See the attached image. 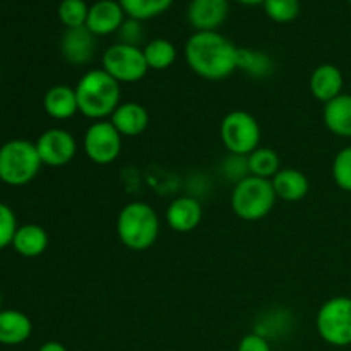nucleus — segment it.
Returning a JSON list of instances; mask_svg holds the SVG:
<instances>
[{"label": "nucleus", "instance_id": "obj_18", "mask_svg": "<svg viewBox=\"0 0 351 351\" xmlns=\"http://www.w3.org/2000/svg\"><path fill=\"white\" fill-rule=\"evenodd\" d=\"M271 184H273L276 197L287 202L302 201L311 191V182H308L307 175L297 168H281L271 178Z\"/></svg>", "mask_w": 351, "mask_h": 351}, {"label": "nucleus", "instance_id": "obj_14", "mask_svg": "<svg viewBox=\"0 0 351 351\" xmlns=\"http://www.w3.org/2000/svg\"><path fill=\"white\" fill-rule=\"evenodd\" d=\"M165 218H167V225L173 232H194L202 221V204L192 195H182L170 202Z\"/></svg>", "mask_w": 351, "mask_h": 351}, {"label": "nucleus", "instance_id": "obj_20", "mask_svg": "<svg viewBox=\"0 0 351 351\" xmlns=\"http://www.w3.org/2000/svg\"><path fill=\"white\" fill-rule=\"evenodd\" d=\"M322 119L329 132L338 137L351 139V95L341 93L338 98L326 103Z\"/></svg>", "mask_w": 351, "mask_h": 351}, {"label": "nucleus", "instance_id": "obj_9", "mask_svg": "<svg viewBox=\"0 0 351 351\" xmlns=\"http://www.w3.org/2000/svg\"><path fill=\"white\" fill-rule=\"evenodd\" d=\"M122 139L123 137L110 120H98L86 129L82 137V149L89 161L99 167H106L117 161L122 153Z\"/></svg>", "mask_w": 351, "mask_h": 351}, {"label": "nucleus", "instance_id": "obj_1", "mask_svg": "<svg viewBox=\"0 0 351 351\" xmlns=\"http://www.w3.org/2000/svg\"><path fill=\"white\" fill-rule=\"evenodd\" d=\"M239 48L218 31H195L184 47L191 71L206 81H223L237 71Z\"/></svg>", "mask_w": 351, "mask_h": 351}, {"label": "nucleus", "instance_id": "obj_30", "mask_svg": "<svg viewBox=\"0 0 351 351\" xmlns=\"http://www.w3.org/2000/svg\"><path fill=\"white\" fill-rule=\"evenodd\" d=\"M117 36H119V43L139 47L144 40L143 24H141V21L129 17V19L123 21V24L120 26V29L117 31Z\"/></svg>", "mask_w": 351, "mask_h": 351}, {"label": "nucleus", "instance_id": "obj_2", "mask_svg": "<svg viewBox=\"0 0 351 351\" xmlns=\"http://www.w3.org/2000/svg\"><path fill=\"white\" fill-rule=\"evenodd\" d=\"M79 113L93 122L108 120L122 103V84L103 69H89L74 86Z\"/></svg>", "mask_w": 351, "mask_h": 351}, {"label": "nucleus", "instance_id": "obj_12", "mask_svg": "<svg viewBox=\"0 0 351 351\" xmlns=\"http://www.w3.org/2000/svg\"><path fill=\"white\" fill-rule=\"evenodd\" d=\"M228 0H191L187 19L195 31H216L228 17Z\"/></svg>", "mask_w": 351, "mask_h": 351}, {"label": "nucleus", "instance_id": "obj_6", "mask_svg": "<svg viewBox=\"0 0 351 351\" xmlns=\"http://www.w3.org/2000/svg\"><path fill=\"white\" fill-rule=\"evenodd\" d=\"M219 137L230 154L247 158L259 147L261 125L252 113L245 110H233L221 120Z\"/></svg>", "mask_w": 351, "mask_h": 351}, {"label": "nucleus", "instance_id": "obj_35", "mask_svg": "<svg viewBox=\"0 0 351 351\" xmlns=\"http://www.w3.org/2000/svg\"><path fill=\"white\" fill-rule=\"evenodd\" d=\"M350 2H351V0H350Z\"/></svg>", "mask_w": 351, "mask_h": 351}, {"label": "nucleus", "instance_id": "obj_26", "mask_svg": "<svg viewBox=\"0 0 351 351\" xmlns=\"http://www.w3.org/2000/svg\"><path fill=\"white\" fill-rule=\"evenodd\" d=\"M88 12L89 7L86 5L84 0H62L58 7V17L67 29L86 26Z\"/></svg>", "mask_w": 351, "mask_h": 351}, {"label": "nucleus", "instance_id": "obj_17", "mask_svg": "<svg viewBox=\"0 0 351 351\" xmlns=\"http://www.w3.org/2000/svg\"><path fill=\"white\" fill-rule=\"evenodd\" d=\"M43 110L53 120H69L79 113L75 89L67 84H55L45 93Z\"/></svg>", "mask_w": 351, "mask_h": 351}, {"label": "nucleus", "instance_id": "obj_34", "mask_svg": "<svg viewBox=\"0 0 351 351\" xmlns=\"http://www.w3.org/2000/svg\"><path fill=\"white\" fill-rule=\"evenodd\" d=\"M0 311H2V291H0Z\"/></svg>", "mask_w": 351, "mask_h": 351}, {"label": "nucleus", "instance_id": "obj_13", "mask_svg": "<svg viewBox=\"0 0 351 351\" xmlns=\"http://www.w3.org/2000/svg\"><path fill=\"white\" fill-rule=\"evenodd\" d=\"M125 21V12L119 0H98L95 5L89 7L86 27L95 36H106L117 33Z\"/></svg>", "mask_w": 351, "mask_h": 351}, {"label": "nucleus", "instance_id": "obj_25", "mask_svg": "<svg viewBox=\"0 0 351 351\" xmlns=\"http://www.w3.org/2000/svg\"><path fill=\"white\" fill-rule=\"evenodd\" d=\"M123 12L137 21L153 19L170 9L173 0H119Z\"/></svg>", "mask_w": 351, "mask_h": 351}, {"label": "nucleus", "instance_id": "obj_29", "mask_svg": "<svg viewBox=\"0 0 351 351\" xmlns=\"http://www.w3.org/2000/svg\"><path fill=\"white\" fill-rule=\"evenodd\" d=\"M17 219L12 209L7 204L0 202V250L12 245L14 235L17 232Z\"/></svg>", "mask_w": 351, "mask_h": 351}, {"label": "nucleus", "instance_id": "obj_4", "mask_svg": "<svg viewBox=\"0 0 351 351\" xmlns=\"http://www.w3.org/2000/svg\"><path fill=\"white\" fill-rule=\"evenodd\" d=\"M276 199L271 180L247 175L233 187L230 204L237 218L243 221H259L273 211Z\"/></svg>", "mask_w": 351, "mask_h": 351}, {"label": "nucleus", "instance_id": "obj_7", "mask_svg": "<svg viewBox=\"0 0 351 351\" xmlns=\"http://www.w3.org/2000/svg\"><path fill=\"white\" fill-rule=\"evenodd\" d=\"M315 328L322 341L336 348L351 345V298L332 297L315 315Z\"/></svg>", "mask_w": 351, "mask_h": 351}, {"label": "nucleus", "instance_id": "obj_21", "mask_svg": "<svg viewBox=\"0 0 351 351\" xmlns=\"http://www.w3.org/2000/svg\"><path fill=\"white\" fill-rule=\"evenodd\" d=\"M48 242H50V239H48V233L43 226L27 223V225L17 228L12 240V249L19 256L33 259V257H40L47 250Z\"/></svg>", "mask_w": 351, "mask_h": 351}, {"label": "nucleus", "instance_id": "obj_23", "mask_svg": "<svg viewBox=\"0 0 351 351\" xmlns=\"http://www.w3.org/2000/svg\"><path fill=\"white\" fill-rule=\"evenodd\" d=\"M144 58L151 71H167L177 60V48L171 41L165 38H156L151 40L146 47L143 48Z\"/></svg>", "mask_w": 351, "mask_h": 351}, {"label": "nucleus", "instance_id": "obj_22", "mask_svg": "<svg viewBox=\"0 0 351 351\" xmlns=\"http://www.w3.org/2000/svg\"><path fill=\"white\" fill-rule=\"evenodd\" d=\"M237 71L245 72L254 79H267L274 72V60L266 51L252 48H239L237 53Z\"/></svg>", "mask_w": 351, "mask_h": 351}, {"label": "nucleus", "instance_id": "obj_19", "mask_svg": "<svg viewBox=\"0 0 351 351\" xmlns=\"http://www.w3.org/2000/svg\"><path fill=\"white\" fill-rule=\"evenodd\" d=\"M33 332V322L24 312L16 308L0 311V345L17 346L27 341Z\"/></svg>", "mask_w": 351, "mask_h": 351}, {"label": "nucleus", "instance_id": "obj_31", "mask_svg": "<svg viewBox=\"0 0 351 351\" xmlns=\"http://www.w3.org/2000/svg\"><path fill=\"white\" fill-rule=\"evenodd\" d=\"M237 351H273V348H271L269 339L257 332H250L240 339Z\"/></svg>", "mask_w": 351, "mask_h": 351}, {"label": "nucleus", "instance_id": "obj_27", "mask_svg": "<svg viewBox=\"0 0 351 351\" xmlns=\"http://www.w3.org/2000/svg\"><path fill=\"white\" fill-rule=\"evenodd\" d=\"M264 10L276 23H291L300 14V0H264Z\"/></svg>", "mask_w": 351, "mask_h": 351}, {"label": "nucleus", "instance_id": "obj_8", "mask_svg": "<svg viewBox=\"0 0 351 351\" xmlns=\"http://www.w3.org/2000/svg\"><path fill=\"white\" fill-rule=\"evenodd\" d=\"M101 69L120 84H134L146 77L147 67L143 48L125 43H115L105 50Z\"/></svg>", "mask_w": 351, "mask_h": 351}, {"label": "nucleus", "instance_id": "obj_10", "mask_svg": "<svg viewBox=\"0 0 351 351\" xmlns=\"http://www.w3.org/2000/svg\"><path fill=\"white\" fill-rule=\"evenodd\" d=\"M36 149L41 163L50 168L67 167L77 153V141L69 130L60 127H51L40 134L36 139Z\"/></svg>", "mask_w": 351, "mask_h": 351}, {"label": "nucleus", "instance_id": "obj_16", "mask_svg": "<svg viewBox=\"0 0 351 351\" xmlns=\"http://www.w3.org/2000/svg\"><path fill=\"white\" fill-rule=\"evenodd\" d=\"M343 84H345V79H343L341 71L332 64H322L315 67L308 81L312 96L324 105L341 95Z\"/></svg>", "mask_w": 351, "mask_h": 351}, {"label": "nucleus", "instance_id": "obj_15", "mask_svg": "<svg viewBox=\"0 0 351 351\" xmlns=\"http://www.w3.org/2000/svg\"><path fill=\"white\" fill-rule=\"evenodd\" d=\"M110 122L122 137H137L149 127V112L137 101H123L112 113Z\"/></svg>", "mask_w": 351, "mask_h": 351}, {"label": "nucleus", "instance_id": "obj_5", "mask_svg": "<svg viewBox=\"0 0 351 351\" xmlns=\"http://www.w3.org/2000/svg\"><path fill=\"white\" fill-rule=\"evenodd\" d=\"M41 167L36 144L31 141L12 139L0 146V180L5 185H27L38 177Z\"/></svg>", "mask_w": 351, "mask_h": 351}, {"label": "nucleus", "instance_id": "obj_33", "mask_svg": "<svg viewBox=\"0 0 351 351\" xmlns=\"http://www.w3.org/2000/svg\"><path fill=\"white\" fill-rule=\"evenodd\" d=\"M235 2L243 3V5H257V3H264V0H235Z\"/></svg>", "mask_w": 351, "mask_h": 351}, {"label": "nucleus", "instance_id": "obj_11", "mask_svg": "<svg viewBox=\"0 0 351 351\" xmlns=\"http://www.w3.org/2000/svg\"><path fill=\"white\" fill-rule=\"evenodd\" d=\"M60 53L67 64L82 67L95 58L96 36L86 26L65 29L60 40Z\"/></svg>", "mask_w": 351, "mask_h": 351}, {"label": "nucleus", "instance_id": "obj_24", "mask_svg": "<svg viewBox=\"0 0 351 351\" xmlns=\"http://www.w3.org/2000/svg\"><path fill=\"white\" fill-rule=\"evenodd\" d=\"M281 161L280 156L274 149L271 147H257L254 153H250L247 156V168H249V175H254V177L261 178H271L281 170L280 168Z\"/></svg>", "mask_w": 351, "mask_h": 351}, {"label": "nucleus", "instance_id": "obj_28", "mask_svg": "<svg viewBox=\"0 0 351 351\" xmlns=\"http://www.w3.org/2000/svg\"><path fill=\"white\" fill-rule=\"evenodd\" d=\"M332 178L341 191L351 192V146L343 147L332 161Z\"/></svg>", "mask_w": 351, "mask_h": 351}, {"label": "nucleus", "instance_id": "obj_32", "mask_svg": "<svg viewBox=\"0 0 351 351\" xmlns=\"http://www.w3.org/2000/svg\"><path fill=\"white\" fill-rule=\"evenodd\" d=\"M38 351H69L60 341H47L40 346Z\"/></svg>", "mask_w": 351, "mask_h": 351}, {"label": "nucleus", "instance_id": "obj_3", "mask_svg": "<svg viewBox=\"0 0 351 351\" xmlns=\"http://www.w3.org/2000/svg\"><path fill=\"white\" fill-rule=\"evenodd\" d=\"M160 216L153 206L132 201L120 209L117 216V235L122 245L134 252H144L156 243L160 235Z\"/></svg>", "mask_w": 351, "mask_h": 351}]
</instances>
